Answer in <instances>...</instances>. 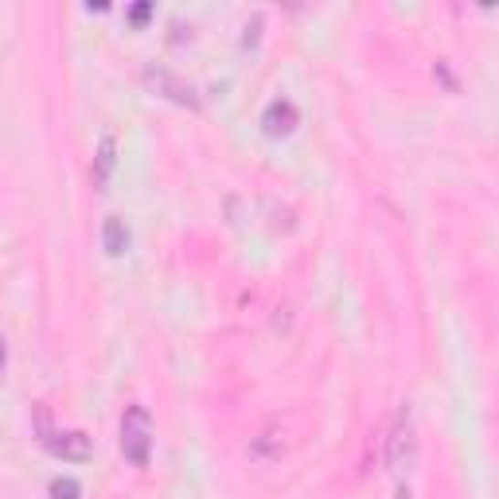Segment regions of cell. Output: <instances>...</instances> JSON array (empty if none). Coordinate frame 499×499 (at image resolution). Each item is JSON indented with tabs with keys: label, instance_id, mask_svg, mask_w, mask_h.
<instances>
[{
	"label": "cell",
	"instance_id": "8992f818",
	"mask_svg": "<svg viewBox=\"0 0 499 499\" xmlns=\"http://www.w3.org/2000/svg\"><path fill=\"white\" fill-rule=\"evenodd\" d=\"M101 246H106L110 258H122V254H125V250H129V227H125V218H117V215L106 218V227H101Z\"/></svg>",
	"mask_w": 499,
	"mask_h": 499
},
{
	"label": "cell",
	"instance_id": "ba28073f",
	"mask_svg": "<svg viewBox=\"0 0 499 499\" xmlns=\"http://www.w3.org/2000/svg\"><path fill=\"white\" fill-rule=\"evenodd\" d=\"M82 488H79V480H70V476H55L51 480V499H79Z\"/></svg>",
	"mask_w": 499,
	"mask_h": 499
},
{
	"label": "cell",
	"instance_id": "7a4b0ae2",
	"mask_svg": "<svg viewBox=\"0 0 499 499\" xmlns=\"http://www.w3.org/2000/svg\"><path fill=\"white\" fill-rule=\"evenodd\" d=\"M414 457H418V437H414V418L409 409H398L394 418V430H390V441H387V468L394 476H402L414 468Z\"/></svg>",
	"mask_w": 499,
	"mask_h": 499
},
{
	"label": "cell",
	"instance_id": "3957f363",
	"mask_svg": "<svg viewBox=\"0 0 499 499\" xmlns=\"http://www.w3.org/2000/svg\"><path fill=\"white\" fill-rule=\"evenodd\" d=\"M144 82H149L160 98L175 101V106L199 110V94L192 90V82H184L180 75H172V70H165V67H149V70H144Z\"/></svg>",
	"mask_w": 499,
	"mask_h": 499
},
{
	"label": "cell",
	"instance_id": "5b68a950",
	"mask_svg": "<svg viewBox=\"0 0 499 499\" xmlns=\"http://www.w3.org/2000/svg\"><path fill=\"white\" fill-rule=\"evenodd\" d=\"M297 125H301V113L289 98H273L266 106V113H261V129H266L270 137H289Z\"/></svg>",
	"mask_w": 499,
	"mask_h": 499
},
{
	"label": "cell",
	"instance_id": "30bf717a",
	"mask_svg": "<svg viewBox=\"0 0 499 499\" xmlns=\"http://www.w3.org/2000/svg\"><path fill=\"white\" fill-rule=\"evenodd\" d=\"M149 16H153V5H133V8H129V24H144Z\"/></svg>",
	"mask_w": 499,
	"mask_h": 499
},
{
	"label": "cell",
	"instance_id": "277c9868",
	"mask_svg": "<svg viewBox=\"0 0 499 499\" xmlns=\"http://www.w3.org/2000/svg\"><path fill=\"white\" fill-rule=\"evenodd\" d=\"M43 445L58 461H90V437L82 430H43Z\"/></svg>",
	"mask_w": 499,
	"mask_h": 499
},
{
	"label": "cell",
	"instance_id": "8fae6325",
	"mask_svg": "<svg viewBox=\"0 0 499 499\" xmlns=\"http://www.w3.org/2000/svg\"><path fill=\"white\" fill-rule=\"evenodd\" d=\"M0 366H5V340H0Z\"/></svg>",
	"mask_w": 499,
	"mask_h": 499
},
{
	"label": "cell",
	"instance_id": "9c48e42d",
	"mask_svg": "<svg viewBox=\"0 0 499 499\" xmlns=\"http://www.w3.org/2000/svg\"><path fill=\"white\" fill-rule=\"evenodd\" d=\"M258 32H261V12H258V16L250 20V24H246V36H242L246 48H254V43H258Z\"/></svg>",
	"mask_w": 499,
	"mask_h": 499
},
{
	"label": "cell",
	"instance_id": "52a82bcc",
	"mask_svg": "<svg viewBox=\"0 0 499 499\" xmlns=\"http://www.w3.org/2000/svg\"><path fill=\"white\" fill-rule=\"evenodd\" d=\"M113 137H101V149H98V172H94V184L98 187H106V180H110V172H113Z\"/></svg>",
	"mask_w": 499,
	"mask_h": 499
},
{
	"label": "cell",
	"instance_id": "6da1fadb",
	"mask_svg": "<svg viewBox=\"0 0 499 499\" xmlns=\"http://www.w3.org/2000/svg\"><path fill=\"white\" fill-rule=\"evenodd\" d=\"M153 414L144 406H129L125 418H122V457L133 464V468H149L153 457Z\"/></svg>",
	"mask_w": 499,
	"mask_h": 499
}]
</instances>
